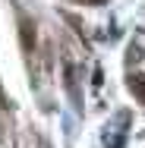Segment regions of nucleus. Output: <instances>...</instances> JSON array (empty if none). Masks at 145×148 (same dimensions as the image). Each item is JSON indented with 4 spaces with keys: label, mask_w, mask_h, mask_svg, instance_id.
I'll return each instance as SVG.
<instances>
[{
    "label": "nucleus",
    "mask_w": 145,
    "mask_h": 148,
    "mask_svg": "<svg viewBox=\"0 0 145 148\" xmlns=\"http://www.w3.org/2000/svg\"><path fill=\"white\" fill-rule=\"evenodd\" d=\"M19 35H22V47H25V51H32V47H35V25H32L25 16L19 19Z\"/></svg>",
    "instance_id": "1"
},
{
    "label": "nucleus",
    "mask_w": 145,
    "mask_h": 148,
    "mask_svg": "<svg viewBox=\"0 0 145 148\" xmlns=\"http://www.w3.org/2000/svg\"><path fill=\"white\" fill-rule=\"evenodd\" d=\"M129 91L145 104V76H129Z\"/></svg>",
    "instance_id": "2"
},
{
    "label": "nucleus",
    "mask_w": 145,
    "mask_h": 148,
    "mask_svg": "<svg viewBox=\"0 0 145 148\" xmlns=\"http://www.w3.org/2000/svg\"><path fill=\"white\" fill-rule=\"evenodd\" d=\"M88 3H104V0H88Z\"/></svg>",
    "instance_id": "3"
}]
</instances>
